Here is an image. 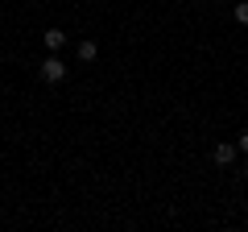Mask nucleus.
Masks as SVG:
<instances>
[{
    "label": "nucleus",
    "instance_id": "f257e3e1",
    "mask_svg": "<svg viewBox=\"0 0 248 232\" xmlns=\"http://www.w3.org/2000/svg\"><path fill=\"white\" fill-rule=\"evenodd\" d=\"M42 79H46V83H62V79H66V63H62L58 54L42 58Z\"/></svg>",
    "mask_w": 248,
    "mask_h": 232
},
{
    "label": "nucleus",
    "instance_id": "f03ea898",
    "mask_svg": "<svg viewBox=\"0 0 248 232\" xmlns=\"http://www.w3.org/2000/svg\"><path fill=\"white\" fill-rule=\"evenodd\" d=\"M66 42H71V37H66V29H58V25H50V29L42 33V46H46L50 54H58V50H62Z\"/></svg>",
    "mask_w": 248,
    "mask_h": 232
},
{
    "label": "nucleus",
    "instance_id": "7ed1b4c3",
    "mask_svg": "<svg viewBox=\"0 0 248 232\" xmlns=\"http://www.w3.org/2000/svg\"><path fill=\"white\" fill-rule=\"evenodd\" d=\"M211 158H215V166H232V162L240 158V145H232V141H219L211 149Z\"/></svg>",
    "mask_w": 248,
    "mask_h": 232
},
{
    "label": "nucleus",
    "instance_id": "20e7f679",
    "mask_svg": "<svg viewBox=\"0 0 248 232\" xmlns=\"http://www.w3.org/2000/svg\"><path fill=\"white\" fill-rule=\"evenodd\" d=\"M95 54H99V46L91 42V37H87V42H79V63H95Z\"/></svg>",
    "mask_w": 248,
    "mask_h": 232
},
{
    "label": "nucleus",
    "instance_id": "39448f33",
    "mask_svg": "<svg viewBox=\"0 0 248 232\" xmlns=\"http://www.w3.org/2000/svg\"><path fill=\"white\" fill-rule=\"evenodd\" d=\"M232 17H236V25H248V0H240L236 9H232Z\"/></svg>",
    "mask_w": 248,
    "mask_h": 232
},
{
    "label": "nucleus",
    "instance_id": "423d86ee",
    "mask_svg": "<svg viewBox=\"0 0 248 232\" xmlns=\"http://www.w3.org/2000/svg\"><path fill=\"white\" fill-rule=\"evenodd\" d=\"M236 145H240V153H248V129L240 133V141H236Z\"/></svg>",
    "mask_w": 248,
    "mask_h": 232
},
{
    "label": "nucleus",
    "instance_id": "0eeeda50",
    "mask_svg": "<svg viewBox=\"0 0 248 232\" xmlns=\"http://www.w3.org/2000/svg\"><path fill=\"white\" fill-rule=\"evenodd\" d=\"M244 179H248V162H244Z\"/></svg>",
    "mask_w": 248,
    "mask_h": 232
}]
</instances>
